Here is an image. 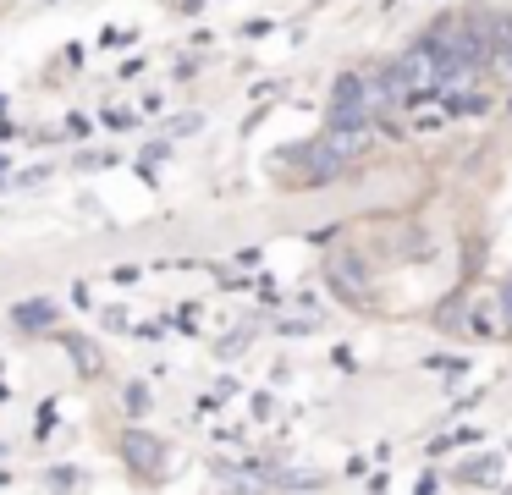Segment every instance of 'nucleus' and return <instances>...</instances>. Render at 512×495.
Wrapping results in <instances>:
<instances>
[{
    "instance_id": "f257e3e1",
    "label": "nucleus",
    "mask_w": 512,
    "mask_h": 495,
    "mask_svg": "<svg viewBox=\"0 0 512 495\" xmlns=\"http://www.w3.org/2000/svg\"><path fill=\"white\" fill-rule=\"evenodd\" d=\"M369 116V77H342L331 94V127H358Z\"/></svg>"
},
{
    "instance_id": "f03ea898",
    "label": "nucleus",
    "mask_w": 512,
    "mask_h": 495,
    "mask_svg": "<svg viewBox=\"0 0 512 495\" xmlns=\"http://www.w3.org/2000/svg\"><path fill=\"white\" fill-rule=\"evenodd\" d=\"M127 451H133V462H138V468H155V440H149V446H144V435H127Z\"/></svg>"
},
{
    "instance_id": "7ed1b4c3",
    "label": "nucleus",
    "mask_w": 512,
    "mask_h": 495,
    "mask_svg": "<svg viewBox=\"0 0 512 495\" xmlns=\"http://www.w3.org/2000/svg\"><path fill=\"white\" fill-rule=\"evenodd\" d=\"M507 319H512V286H507Z\"/></svg>"
}]
</instances>
